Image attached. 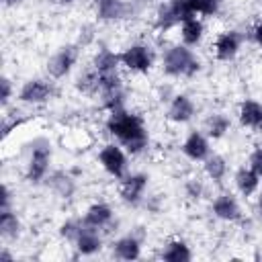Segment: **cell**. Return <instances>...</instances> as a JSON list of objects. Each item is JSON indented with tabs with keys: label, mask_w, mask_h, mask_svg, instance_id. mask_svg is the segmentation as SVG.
Returning a JSON list of instances; mask_svg holds the SVG:
<instances>
[{
	"label": "cell",
	"mask_w": 262,
	"mask_h": 262,
	"mask_svg": "<svg viewBox=\"0 0 262 262\" xmlns=\"http://www.w3.org/2000/svg\"><path fill=\"white\" fill-rule=\"evenodd\" d=\"M104 131L113 141L121 143L129 156H141L143 151H147L151 141L145 117L129 106L106 113Z\"/></svg>",
	"instance_id": "obj_1"
},
{
	"label": "cell",
	"mask_w": 262,
	"mask_h": 262,
	"mask_svg": "<svg viewBox=\"0 0 262 262\" xmlns=\"http://www.w3.org/2000/svg\"><path fill=\"white\" fill-rule=\"evenodd\" d=\"M160 70L172 80H192L203 72V59L192 47H186L178 41L162 51Z\"/></svg>",
	"instance_id": "obj_2"
},
{
	"label": "cell",
	"mask_w": 262,
	"mask_h": 262,
	"mask_svg": "<svg viewBox=\"0 0 262 262\" xmlns=\"http://www.w3.org/2000/svg\"><path fill=\"white\" fill-rule=\"evenodd\" d=\"M25 147V180L31 186H41L53 170V145L49 137L37 135Z\"/></svg>",
	"instance_id": "obj_3"
},
{
	"label": "cell",
	"mask_w": 262,
	"mask_h": 262,
	"mask_svg": "<svg viewBox=\"0 0 262 262\" xmlns=\"http://www.w3.org/2000/svg\"><path fill=\"white\" fill-rule=\"evenodd\" d=\"M119 57H121V68L125 72L139 74V76L149 74L156 68V61H158L156 49L145 41H133V43L125 45L119 51Z\"/></svg>",
	"instance_id": "obj_4"
},
{
	"label": "cell",
	"mask_w": 262,
	"mask_h": 262,
	"mask_svg": "<svg viewBox=\"0 0 262 262\" xmlns=\"http://www.w3.org/2000/svg\"><path fill=\"white\" fill-rule=\"evenodd\" d=\"M57 94V86L53 78H43V76H35V78H27L20 88L16 90V102L25 104V106H45L49 104Z\"/></svg>",
	"instance_id": "obj_5"
},
{
	"label": "cell",
	"mask_w": 262,
	"mask_h": 262,
	"mask_svg": "<svg viewBox=\"0 0 262 262\" xmlns=\"http://www.w3.org/2000/svg\"><path fill=\"white\" fill-rule=\"evenodd\" d=\"M82 57V47L78 43H63L59 45L45 61V72L49 78L57 80H66L78 66Z\"/></svg>",
	"instance_id": "obj_6"
},
{
	"label": "cell",
	"mask_w": 262,
	"mask_h": 262,
	"mask_svg": "<svg viewBox=\"0 0 262 262\" xmlns=\"http://www.w3.org/2000/svg\"><path fill=\"white\" fill-rule=\"evenodd\" d=\"M96 100H98L100 108H104L106 113L127 106V88H125V80H123L121 72L108 74V76H98Z\"/></svg>",
	"instance_id": "obj_7"
},
{
	"label": "cell",
	"mask_w": 262,
	"mask_h": 262,
	"mask_svg": "<svg viewBox=\"0 0 262 262\" xmlns=\"http://www.w3.org/2000/svg\"><path fill=\"white\" fill-rule=\"evenodd\" d=\"M117 192H119V201L125 207L139 209L143 205V199L149 192V174L141 172V170H135V172L129 170V174H125L119 180Z\"/></svg>",
	"instance_id": "obj_8"
},
{
	"label": "cell",
	"mask_w": 262,
	"mask_h": 262,
	"mask_svg": "<svg viewBox=\"0 0 262 262\" xmlns=\"http://www.w3.org/2000/svg\"><path fill=\"white\" fill-rule=\"evenodd\" d=\"M96 162L104 170L106 176L121 180L125 174H129V154L127 149L117 141H106L96 151Z\"/></svg>",
	"instance_id": "obj_9"
},
{
	"label": "cell",
	"mask_w": 262,
	"mask_h": 262,
	"mask_svg": "<svg viewBox=\"0 0 262 262\" xmlns=\"http://www.w3.org/2000/svg\"><path fill=\"white\" fill-rule=\"evenodd\" d=\"M211 215L223 223H237L244 219V209L239 203V194L231 192V190H219L213 199H211Z\"/></svg>",
	"instance_id": "obj_10"
},
{
	"label": "cell",
	"mask_w": 262,
	"mask_h": 262,
	"mask_svg": "<svg viewBox=\"0 0 262 262\" xmlns=\"http://www.w3.org/2000/svg\"><path fill=\"white\" fill-rule=\"evenodd\" d=\"M43 186L57 199V201H63V203H70L74 201V196L78 194V176L72 172V170H51V174L45 178Z\"/></svg>",
	"instance_id": "obj_11"
},
{
	"label": "cell",
	"mask_w": 262,
	"mask_h": 262,
	"mask_svg": "<svg viewBox=\"0 0 262 262\" xmlns=\"http://www.w3.org/2000/svg\"><path fill=\"white\" fill-rule=\"evenodd\" d=\"M94 18L102 25H117L133 16V4L129 0H92Z\"/></svg>",
	"instance_id": "obj_12"
},
{
	"label": "cell",
	"mask_w": 262,
	"mask_h": 262,
	"mask_svg": "<svg viewBox=\"0 0 262 262\" xmlns=\"http://www.w3.org/2000/svg\"><path fill=\"white\" fill-rule=\"evenodd\" d=\"M137 229L129 231V233H123V235L115 237L108 244V250H111L113 258L123 260V262H133V260L141 258V254H143V231H137Z\"/></svg>",
	"instance_id": "obj_13"
},
{
	"label": "cell",
	"mask_w": 262,
	"mask_h": 262,
	"mask_svg": "<svg viewBox=\"0 0 262 262\" xmlns=\"http://www.w3.org/2000/svg\"><path fill=\"white\" fill-rule=\"evenodd\" d=\"M199 113L194 98L186 92H174L172 98L166 102V121L172 125H188Z\"/></svg>",
	"instance_id": "obj_14"
},
{
	"label": "cell",
	"mask_w": 262,
	"mask_h": 262,
	"mask_svg": "<svg viewBox=\"0 0 262 262\" xmlns=\"http://www.w3.org/2000/svg\"><path fill=\"white\" fill-rule=\"evenodd\" d=\"M242 47H244V33L237 29H225L217 33L213 41V55L217 61L229 63L239 55Z\"/></svg>",
	"instance_id": "obj_15"
},
{
	"label": "cell",
	"mask_w": 262,
	"mask_h": 262,
	"mask_svg": "<svg viewBox=\"0 0 262 262\" xmlns=\"http://www.w3.org/2000/svg\"><path fill=\"white\" fill-rule=\"evenodd\" d=\"M211 139L203 129H190L180 143V154L192 164H203L211 156Z\"/></svg>",
	"instance_id": "obj_16"
},
{
	"label": "cell",
	"mask_w": 262,
	"mask_h": 262,
	"mask_svg": "<svg viewBox=\"0 0 262 262\" xmlns=\"http://www.w3.org/2000/svg\"><path fill=\"white\" fill-rule=\"evenodd\" d=\"M80 217H82L84 225H88V227H92V229H98V231H102V233H106V231L113 227V223L117 221L115 209H113V205L106 203V201H94V203H90V205L84 209V213H82Z\"/></svg>",
	"instance_id": "obj_17"
},
{
	"label": "cell",
	"mask_w": 262,
	"mask_h": 262,
	"mask_svg": "<svg viewBox=\"0 0 262 262\" xmlns=\"http://www.w3.org/2000/svg\"><path fill=\"white\" fill-rule=\"evenodd\" d=\"M235 119L242 129H248L252 133L262 131V100L258 98H242L235 108Z\"/></svg>",
	"instance_id": "obj_18"
},
{
	"label": "cell",
	"mask_w": 262,
	"mask_h": 262,
	"mask_svg": "<svg viewBox=\"0 0 262 262\" xmlns=\"http://www.w3.org/2000/svg\"><path fill=\"white\" fill-rule=\"evenodd\" d=\"M106 242H104V233L98 229H92L88 225L82 227V231L78 233V237L74 239L72 248L76 250L78 258H92L96 254H100L104 250Z\"/></svg>",
	"instance_id": "obj_19"
},
{
	"label": "cell",
	"mask_w": 262,
	"mask_h": 262,
	"mask_svg": "<svg viewBox=\"0 0 262 262\" xmlns=\"http://www.w3.org/2000/svg\"><path fill=\"white\" fill-rule=\"evenodd\" d=\"M231 180H233L235 192H237L242 199H254V196L260 192V186H262V176H260L254 168H250L248 164L239 166V168L233 172Z\"/></svg>",
	"instance_id": "obj_20"
},
{
	"label": "cell",
	"mask_w": 262,
	"mask_h": 262,
	"mask_svg": "<svg viewBox=\"0 0 262 262\" xmlns=\"http://www.w3.org/2000/svg\"><path fill=\"white\" fill-rule=\"evenodd\" d=\"M90 68L98 74V76H108V74H117L121 72V57H119V51L106 47V45H100L94 53H92V59H90Z\"/></svg>",
	"instance_id": "obj_21"
},
{
	"label": "cell",
	"mask_w": 262,
	"mask_h": 262,
	"mask_svg": "<svg viewBox=\"0 0 262 262\" xmlns=\"http://www.w3.org/2000/svg\"><path fill=\"white\" fill-rule=\"evenodd\" d=\"M205 35H207V25L205 18L201 16H190L178 27V41L192 49H196L205 41Z\"/></svg>",
	"instance_id": "obj_22"
},
{
	"label": "cell",
	"mask_w": 262,
	"mask_h": 262,
	"mask_svg": "<svg viewBox=\"0 0 262 262\" xmlns=\"http://www.w3.org/2000/svg\"><path fill=\"white\" fill-rule=\"evenodd\" d=\"M23 231H25V225H23L20 215L16 213V207L0 209V237H2V242H6V244L18 242L23 237Z\"/></svg>",
	"instance_id": "obj_23"
},
{
	"label": "cell",
	"mask_w": 262,
	"mask_h": 262,
	"mask_svg": "<svg viewBox=\"0 0 262 262\" xmlns=\"http://www.w3.org/2000/svg\"><path fill=\"white\" fill-rule=\"evenodd\" d=\"M203 176L207 178V182L215 184V186H221L227 176H229V162L223 154H217V151H211V156L203 162Z\"/></svg>",
	"instance_id": "obj_24"
},
{
	"label": "cell",
	"mask_w": 262,
	"mask_h": 262,
	"mask_svg": "<svg viewBox=\"0 0 262 262\" xmlns=\"http://www.w3.org/2000/svg\"><path fill=\"white\" fill-rule=\"evenodd\" d=\"M201 129L209 135L211 141H219L231 131V117L225 111H211L203 119V127Z\"/></svg>",
	"instance_id": "obj_25"
},
{
	"label": "cell",
	"mask_w": 262,
	"mask_h": 262,
	"mask_svg": "<svg viewBox=\"0 0 262 262\" xmlns=\"http://www.w3.org/2000/svg\"><path fill=\"white\" fill-rule=\"evenodd\" d=\"M158 256L166 262H190L194 254H192L190 244L184 237H170L162 244Z\"/></svg>",
	"instance_id": "obj_26"
},
{
	"label": "cell",
	"mask_w": 262,
	"mask_h": 262,
	"mask_svg": "<svg viewBox=\"0 0 262 262\" xmlns=\"http://www.w3.org/2000/svg\"><path fill=\"white\" fill-rule=\"evenodd\" d=\"M178 27H180V20L176 18L170 2L168 0H162L156 6V12H154V29L164 35V33H170V31H174Z\"/></svg>",
	"instance_id": "obj_27"
},
{
	"label": "cell",
	"mask_w": 262,
	"mask_h": 262,
	"mask_svg": "<svg viewBox=\"0 0 262 262\" xmlns=\"http://www.w3.org/2000/svg\"><path fill=\"white\" fill-rule=\"evenodd\" d=\"M182 194L188 203H201L207 194V178L199 174H190L182 180Z\"/></svg>",
	"instance_id": "obj_28"
},
{
	"label": "cell",
	"mask_w": 262,
	"mask_h": 262,
	"mask_svg": "<svg viewBox=\"0 0 262 262\" xmlns=\"http://www.w3.org/2000/svg\"><path fill=\"white\" fill-rule=\"evenodd\" d=\"M74 86H76V90H78V92H82V94H86V96L96 98V94H98V74L88 66L86 70H82V72H80V76L76 78Z\"/></svg>",
	"instance_id": "obj_29"
},
{
	"label": "cell",
	"mask_w": 262,
	"mask_h": 262,
	"mask_svg": "<svg viewBox=\"0 0 262 262\" xmlns=\"http://www.w3.org/2000/svg\"><path fill=\"white\" fill-rule=\"evenodd\" d=\"M82 227H84L82 217H68V219H63V221L57 225V235H59L61 242H66V244L72 246L74 239L78 237V233L82 231Z\"/></svg>",
	"instance_id": "obj_30"
},
{
	"label": "cell",
	"mask_w": 262,
	"mask_h": 262,
	"mask_svg": "<svg viewBox=\"0 0 262 262\" xmlns=\"http://www.w3.org/2000/svg\"><path fill=\"white\" fill-rule=\"evenodd\" d=\"M192 12L201 18H213L221 10V0H188Z\"/></svg>",
	"instance_id": "obj_31"
},
{
	"label": "cell",
	"mask_w": 262,
	"mask_h": 262,
	"mask_svg": "<svg viewBox=\"0 0 262 262\" xmlns=\"http://www.w3.org/2000/svg\"><path fill=\"white\" fill-rule=\"evenodd\" d=\"M12 100H16V88H14V82L10 80V76L4 74L0 78V106H2V111H6Z\"/></svg>",
	"instance_id": "obj_32"
},
{
	"label": "cell",
	"mask_w": 262,
	"mask_h": 262,
	"mask_svg": "<svg viewBox=\"0 0 262 262\" xmlns=\"http://www.w3.org/2000/svg\"><path fill=\"white\" fill-rule=\"evenodd\" d=\"M23 123H25V117H20V115H16V117L4 115V117H2V139L6 141V139L10 137V133H12L16 127H20Z\"/></svg>",
	"instance_id": "obj_33"
},
{
	"label": "cell",
	"mask_w": 262,
	"mask_h": 262,
	"mask_svg": "<svg viewBox=\"0 0 262 262\" xmlns=\"http://www.w3.org/2000/svg\"><path fill=\"white\" fill-rule=\"evenodd\" d=\"M96 29H94V25H82L80 27V37H78V45L84 49V47H88V45H92L94 43V39H96Z\"/></svg>",
	"instance_id": "obj_34"
},
{
	"label": "cell",
	"mask_w": 262,
	"mask_h": 262,
	"mask_svg": "<svg viewBox=\"0 0 262 262\" xmlns=\"http://www.w3.org/2000/svg\"><path fill=\"white\" fill-rule=\"evenodd\" d=\"M141 207L147 209L151 215H158L162 211V207H164V199H162V194H149L147 192V196L143 199V205Z\"/></svg>",
	"instance_id": "obj_35"
},
{
	"label": "cell",
	"mask_w": 262,
	"mask_h": 262,
	"mask_svg": "<svg viewBox=\"0 0 262 262\" xmlns=\"http://www.w3.org/2000/svg\"><path fill=\"white\" fill-rule=\"evenodd\" d=\"M14 207V192L8 182H2L0 188V209H12Z\"/></svg>",
	"instance_id": "obj_36"
},
{
	"label": "cell",
	"mask_w": 262,
	"mask_h": 262,
	"mask_svg": "<svg viewBox=\"0 0 262 262\" xmlns=\"http://www.w3.org/2000/svg\"><path fill=\"white\" fill-rule=\"evenodd\" d=\"M248 166L254 168V170L262 176V143L256 145V147L250 151V156H248Z\"/></svg>",
	"instance_id": "obj_37"
},
{
	"label": "cell",
	"mask_w": 262,
	"mask_h": 262,
	"mask_svg": "<svg viewBox=\"0 0 262 262\" xmlns=\"http://www.w3.org/2000/svg\"><path fill=\"white\" fill-rule=\"evenodd\" d=\"M250 39H252V43L262 51V18H258V20L250 27Z\"/></svg>",
	"instance_id": "obj_38"
},
{
	"label": "cell",
	"mask_w": 262,
	"mask_h": 262,
	"mask_svg": "<svg viewBox=\"0 0 262 262\" xmlns=\"http://www.w3.org/2000/svg\"><path fill=\"white\" fill-rule=\"evenodd\" d=\"M16 260V256L8 250V246H2L0 248V262H14Z\"/></svg>",
	"instance_id": "obj_39"
},
{
	"label": "cell",
	"mask_w": 262,
	"mask_h": 262,
	"mask_svg": "<svg viewBox=\"0 0 262 262\" xmlns=\"http://www.w3.org/2000/svg\"><path fill=\"white\" fill-rule=\"evenodd\" d=\"M23 2L25 0H2L4 8H18V6H23Z\"/></svg>",
	"instance_id": "obj_40"
},
{
	"label": "cell",
	"mask_w": 262,
	"mask_h": 262,
	"mask_svg": "<svg viewBox=\"0 0 262 262\" xmlns=\"http://www.w3.org/2000/svg\"><path fill=\"white\" fill-rule=\"evenodd\" d=\"M256 213L262 219V186H260V192L256 194Z\"/></svg>",
	"instance_id": "obj_41"
},
{
	"label": "cell",
	"mask_w": 262,
	"mask_h": 262,
	"mask_svg": "<svg viewBox=\"0 0 262 262\" xmlns=\"http://www.w3.org/2000/svg\"><path fill=\"white\" fill-rule=\"evenodd\" d=\"M53 2H57V4H61V6H72L76 0H53Z\"/></svg>",
	"instance_id": "obj_42"
},
{
	"label": "cell",
	"mask_w": 262,
	"mask_h": 262,
	"mask_svg": "<svg viewBox=\"0 0 262 262\" xmlns=\"http://www.w3.org/2000/svg\"><path fill=\"white\" fill-rule=\"evenodd\" d=\"M254 2H256V4H262V0H254Z\"/></svg>",
	"instance_id": "obj_43"
}]
</instances>
